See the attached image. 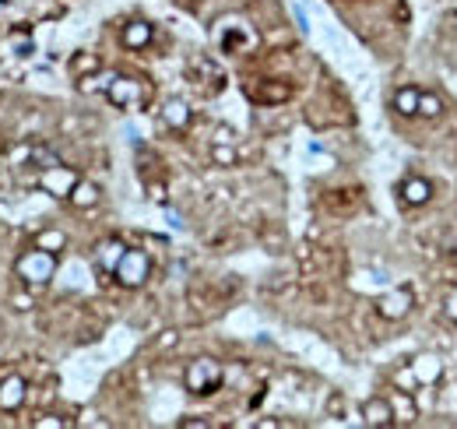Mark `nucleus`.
<instances>
[{
	"label": "nucleus",
	"instance_id": "nucleus-9",
	"mask_svg": "<svg viewBox=\"0 0 457 429\" xmlns=\"http://www.w3.org/2000/svg\"><path fill=\"white\" fill-rule=\"evenodd\" d=\"M429 193H432V186L425 183V179H404V186H401V197L408 200V204H425L429 200Z\"/></svg>",
	"mask_w": 457,
	"mask_h": 429
},
{
	"label": "nucleus",
	"instance_id": "nucleus-8",
	"mask_svg": "<svg viewBox=\"0 0 457 429\" xmlns=\"http://www.w3.org/2000/svg\"><path fill=\"white\" fill-rule=\"evenodd\" d=\"M148 43H151V25H148V22H130V25L123 29V46L141 50V46H148Z\"/></svg>",
	"mask_w": 457,
	"mask_h": 429
},
{
	"label": "nucleus",
	"instance_id": "nucleus-15",
	"mask_svg": "<svg viewBox=\"0 0 457 429\" xmlns=\"http://www.w3.org/2000/svg\"><path fill=\"white\" fill-rule=\"evenodd\" d=\"M36 247H43V250L57 254V250H64V247H67V236H64L60 229H46V233H39V236H36Z\"/></svg>",
	"mask_w": 457,
	"mask_h": 429
},
{
	"label": "nucleus",
	"instance_id": "nucleus-2",
	"mask_svg": "<svg viewBox=\"0 0 457 429\" xmlns=\"http://www.w3.org/2000/svg\"><path fill=\"white\" fill-rule=\"evenodd\" d=\"M218 383H221V366H218L214 359H197V362H190V369H186V387H190L193 394H211Z\"/></svg>",
	"mask_w": 457,
	"mask_h": 429
},
{
	"label": "nucleus",
	"instance_id": "nucleus-10",
	"mask_svg": "<svg viewBox=\"0 0 457 429\" xmlns=\"http://www.w3.org/2000/svg\"><path fill=\"white\" fill-rule=\"evenodd\" d=\"M362 418H366L369 425H387V422H390V404L380 401V397H373V401L362 404Z\"/></svg>",
	"mask_w": 457,
	"mask_h": 429
},
{
	"label": "nucleus",
	"instance_id": "nucleus-1",
	"mask_svg": "<svg viewBox=\"0 0 457 429\" xmlns=\"http://www.w3.org/2000/svg\"><path fill=\"white\" fill-rule=\"evenodd\" d=\"M53 271H57V254H50V250H43V247L22 254L18 264H15V275H18L25 285H46V282L53 278Z\"/></svg>",
	"mask_w": 457,
	"mask_h": 429
},
{
	"label": "nucleus",
	"instance_id": "nucleus-18",
	"mask_svg": "<svg viewBox=\"0 0 457 429\" xmlns=\"http://www.w3.org/2000/svg\"><path fill=\"white\" fill-rule=\"evenodd\" d=\"M439 109H443V106H439L436 95H418V113H422V116H436Z\"/></svg>",
	"mask_w": 457,
	"mask_h": 429
},
{
	"label": "nucleus",
	"instance_id": "nucleus-19",
	"mask_svg": "<svg viewBox=\"0 0 457 429\" xmlns=\"http://www.w3.org/2000/svg\"><path fill=\"white\" fill-rule=\"evenodd\" d=\"M214 158H218V162H233L236 155H233V151H228V148H214Z\"/></svg>",
	"mask_w": 457,
	"mask_h": 429
},
{
	"label": "nucleus",
	"instance_id": "nucleus-22",
	"mask_svg": "<svg viewBox=\"0 0 457 429\" xmlns=\"http://www.w3.org/2000/svg\"><path fill=\"white\" fill-rule=\"evenodd\" d=\"M450 317H453V320H457V299H453V303H450Z\"/></svg>",
	"mask_w": 457,
	"mask_h": 429
},
{
	"label": "nucleus",
	"instance_id": "nucleus-11",
	"mask_svg": "<svg viewBox=\"0 0 457 429\" xmlns=\"http://www.w3.org/2000/svg\"><path fill=\"white\" fill-rule=\"evenodd\" d=\"M162 116H165V123L169 127H186L190 123V109H186V102H179V99H172V102H165V109H162Z\"/></svg>",
	"mask_w": 457,
	"mask_h": 429
},
{
	"label": "nucleus",
	"instance_id": "nucleus-21",
	"mask_svg": "<svg viewBox=\"0 0 457 429\" xmlns=\"http://www.w3.org/2000/svg\"><path fill=\"white\" fill-rule=\"evenodd\" d=\"M39 425H64L57 415H46V418H39Z\"/></svg>",
	"mask_w": 457,
	"mask_h": 429
},
{
	"label": "nucleus",
	"instance_id": "nucleus-16",
	"mask_svg": "<svg viewBox=\"0 0 457 429\" xmlns=\"http://www.w3.org/2000/svg\"><path fill=\"white\" fill-rule=\"evenodd\" d=\"M71 71H74L78 78H85V74L99 71V57H95V53H78V57L71 60Z\"/></svg>",
	"mask_w": 457,
	"mask_h": 429
},
{
	"label": "nucleus",
	"instance_id": "nucleus-12",
	"mask_svg": "<svg viewBox=\"0 0 457 429\" xmlns=\"http://www.w3.org/2000/svg\"><path fill=\"white\" fill-rule=\"evenodd\" d=\"M95 200H99V186H95V183H81V179H78V183H74V190H71V204H74V207H92Z\"/></svg>",
	"mask_w": 457,
	"mask_h": 429
},
{
	"label": "nucleus",
	"instance_id": "nucleus-14",
	"mask_svg": "<svg viewBox=\"0 0 457 429\" xmlns=\"http://www.w3.org/2000/svg\"><path fill=\"white\" fill-rule=\"evenodd\" d=\"M120 257H123V247L120 243H106V247H99V268L102 271H116V264H120Z\"/></svg>",
	"mask_w": 457,
	"mask_h": 429
},
{
	"label": "nucleus",
	"instance_id": "nucleus-6",
	"mask_svg": "<svg viewBox=\"0 0 457 429\" xmlns=\"http://www.w3.org/2000/svg\"><path fill=\"white\" fill-rule=\"evenodd\" d=\"M22 401H25V380L22 376H8L4 383H0V408L15 411V408H22Z\"/></svg>",
	"mask_w": 457,
	"mask_h": 429
},
{
	"label": "nucleus",
	"instance_id": "nucleus-7",
	"mask_svg": "<svg viewBox=\"0 0 457 429\" xmlns=\"http://www.w3.org/2000/svg\"><path fill=\"white\" fill-rule=\"evenodd\" d=\"M408 306H411V292H408V289H397V292H390V296H383V299H380V313H383V317H390V320L404 317V313H408Z\"/></svg>",
	"mask_w": 457,
	"mask_h": 429
},
{
	"label": "nucleus",
	"instance_id": "nucleus-5",
	"mask_svg": "<svg viewBox=\"0 0 457 429\" xmlns=\"http://www.w3.org/2000/svg\"><path fill=\"white\" fill-rule=\"evenodd\" d=\"M113 106H141L144 102V85L137 78H113L106 88Z\"/></svg>",
	"mask_w": 457,
	"mask_h": 429
},
{
	"label": "nucleus",
	"instance_id": "nucleus-17",
	"mask_svg": "<svg viewBox=\"0 0 457 429\" xmlns=\"http://www.w3.org/2000/svg\"><path fill=\"white\" fill-rule=\"evenodd\" d=\"M257 99L261 102H285L289 99V85H264V88H257Z\"/></svg>",
	"mask_w": 457,
	"mask_h": 429
},
{
	"label": "nucleus",
	"instance_id": "nucleus-4",
	"mask_svg": "<svg viewBox=\"0 0 457 429\" xmlns=\"http://www.w3.org/2000/svg\"><path fill=\"white\" fill-rule=\"evenodd\" d=\"M36 183L46 190V193H53V197H71V190H74V183H78V176L67 169V165H50V169H43L39 176H36Z\"/></svg>",
	"mask_w": 457,
	"mask_h": 429
},
{
	"label": "nucleus",
	"instance_id": "nucleus-3",
	"mask_svg": "<svg viewBox=\"0 0 457 429\" xmlns=\"http://www.w3.org/2000/svg\"><path fill=\"white\" fill-rule=\"evenodd\" d=\"M148 254L144 250H123L120 264H116V278L127 285V289H137L144 278H148Z\"/></svg>",
	"mask_w": 457,
	"mask_h": 429
},
{
	"label": "nucleus",
	"instance_id": "nucleus-13",
	"mask_svg": "<svg viewBox=\"0 0 457 429\" xmlns=\"http://www.w3.org/2000/svg\"><path fill=\"white\" fill-rule=\"evenodd\" d=\"M418 95H422V92H415V88H401V92L394 95V109L404 113V116L418 113Z\"/></svg>",
	"mask_w": 457,
	"mask_h": 429
},
{
	"label": "nucleus",
	"instance_id": "nucleus-20",
	"mask_svg": "<svg viewBox=\"0 0 457 429\" xmlns=\"http://www.w3.org/2000/svg\"><path fill=\"white\" fill-rule=\"evenodd\" d=\"M15 303H18V310H32V299H29V296H22V292L15 296Z\"/></svg>",
	"mask_w": 457,
	"mask_h": 429
}]
</instances>
